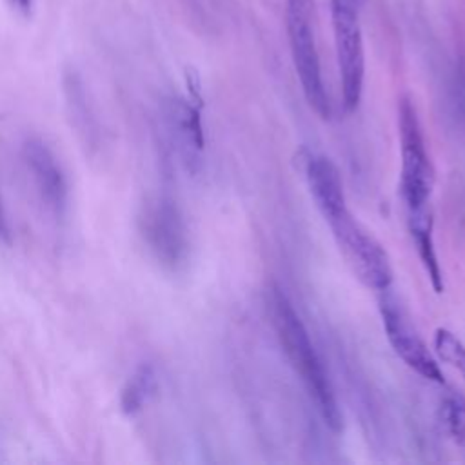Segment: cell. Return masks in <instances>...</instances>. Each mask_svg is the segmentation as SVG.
<instances>
[{
  "label": "cell",
  "mask_w": 465,
  "mask_h": 465,
  "mask_svg": "<svg viewBox=\"0 0 465 465\" xmlns=\"http://www.w3.org/2000/svg\"><path fill=\"white\" fill-rule=\"evenodd\" d=\"M267 305L271 323L274 327L276 338L287 354L292 369L300 374L309 396L312 398L322 420L332 432L341 430V411L331 385V380L325 372V367L309 338V332L294 311L291 300L278 285L267 289Z\"/></svg>",
  "instance_id": "cell-1"
},
{
  "label": "cell",
  "mask_w": 465,
  "mask_h": 465,
  "mask_svg": "<svg viewBox=\"0 0 465 465\" xmlns=\"http://www.w3.org/2000/svg\"><path fill=\"white\" fill-rule=\"evenodd\" d=\"M398 136L401 149L400 193L409 211L425 209L434 189V165L427 151L425 134L411 96L398 100Z\"/></svg>",
  "instance_id": "cell-2"
},
{
  "label": "cell",
  "mask_w": 465,
  "mask_h": 465,
  "mask_svg": "<svg viewBox=\"0 0 465 465\" xmlns=\"http://www.w3.org/2000/svg\"><path fill=\"white\" fill-rule=\"evenodd\" d=\"M325 222L354 276L372 291H387L392 283V267L383 245L352 216L349 207Z\"/></svg>",
  "instance_id": "cell-3"
},
{
  "label": "cell",
  "mask_w": 465,
  "mask_h": 465,
  "mask_svg": "<svg viewBox=\"0 0 465 465\" xmlns=\"http://www.w3.org/2000/svg\"><path fill=\"white\" fill-rule=\"evenodd\" d=\"M138 231L153 258L169 271H178L189 258V231L178 203L165 194L151 196L138 214Z\"/></svg>",
  "instance_id": "cell-4"
},
{
  "label": "cell",
  "mask_w": 465,
  "mask_h": 465,
  "mask_svg": "<svg viewBox=\"0 0 465 465\" xmlns=\"http://www.w3.org/2000/svg\"><path fill=\"white\" fill-rule=\"evenodd\" d=\"M358 5L360 0H331L341 104L347 113L358 109L365 78V53Z\"/></svg>",
  "instance_id": "cell-5"
},
{
  "label": "cell",
  "mask_w": 465,
  "mask_h": 465,
  "mask_svg": "<svg viewBox=\"0 0 465 465\" xmlns=\"http://www.w3.org/2000/svg\"><path fill=\"white\" fill-rule=\"evenodd\" d=\"M287 35L289 47L294 64L296 76L300 80L303 96L309 107L323 120L331 116L329 96L322 78V65L316 49L314 33L311 27V16L287 13Z\"/></svg>",
  "instance_id": "cell-6"
},
{
  "label": "cell",
  "mask_w": 465,
  "mask_h": 465,
  "mask_svg": "<svg viewBox=\"0 0 465 465\" xmlns=\"http://www.w3.org/2000/svg\"><path fill=\"white\" fill-rule=\"evenodd\" d=\"M387 291H383V298L380 300V314L391 347L394 349L398 358H401L403 363L418 372L421 378L434 383H443V372L432 352L429 351L418 331L412 327L398 300L387 294Z\"/></svg>",
  "instance_id": "cell-7"
},
{
  "label": "cell",
  "mask_w": 465,
  "mask_h": 465,
  "mask_svg": "<svg viewBox=\"0 0 465 465\" xmlns=\"http://www.w3.org/2000/svg\"><path fill=\"white\" fill-rule=\"evenodd\" d=\"M22 160L42 205L54 218H62L67 211L69 191L64 171L53 151L44 140L27 138L22 145Z\"/></svg>",
  "instance_id": "cell-8"
},
{
  "label": "cell",
  "mask_w": 465,
  "mask_h": 465,
  "mask_svg": "<svg viewBox=\"0 0 465 465\" xmlns=\"http://www.w3.org/2000/svg\"><path fill=\"white\" fill-rule=\"evenodd\" d=\"M202 107L203 102L185 98H171L165 104V122L167 131L176 145L180 156L187 169H194L200 153L203 151V125H202Z\"/></svg>",
  "instance_id": "cell-9"
},
{
  "label": "cell",
  "mask_w": 465,
  "mask_h": 465,
  "mask_svg": "<svg viewBox=\"0 0 465 465\" xmlns=\"http://www.w3.org/2000/svg\"><path fill=\"white\" fill-rule=\"evenodd\" d=\"M305 178L311 196L325 220L347 207L341 174L329 156L311 154L305 163Z\"/></svg>",
  "instance_id": "cell-10"
},
{
  "label": "cell",
  "mask_w": 465,
  "mask_h": 465,
  "mask_svg": "<svg viewBox=\"0 0 465 465\" xmlns=\"http://www.w3.org/2000/svg\"><path fill=\"white\" fill-rule=\"evenodd\" d=\"M407 220H409V231L416 247V252L420 256V262L423 263V269L430 280V285L434 289V292H443V274H441V267L438 262V254H436V245H434V234H432V216L430 213L425 209L420 211H409L407 213Z\"/></svg>",
  "instance_id": "cell-11"
},
{
  "label": "cell",
  "mask_w": 465,
  "mask_h": 465,
  "mask_svg": "<svg viewBox=\"0 0 465 465\" xmlns=\"http://www.w3.org/2000/svg\"><path fill=\"white\" fill-rule=\"evenodd\" d=\"M158 391L156 371L151 363H142L125 381L120 394V409L127 416H134L145 409Z\"/></svg>",
  "instance_id": "cell-12"
},
{
  "label": "cell",
  "mask_w": 465,
  "mask_h": 465,
  "mask_svg": "<svg viewBox=\"0 0 465 465\" xmlns=\"http://www.w3.org/2000/svg\"><path fill=\"white\" fill-rule=\"evenodd\" d=\"M434 352L436 356L447 363L449 367L456 369L460 374L465 376V345L463 341L449 329L438 327L434 331Z\"/></svg>",
  "instance_id": "cell-13"
},
{
  "label": "cell",
  "mask_w": 465,
  "mask_h": 465,
  "mask_svg": "<svg viewBox=\"0 0 465 465\" xmlns=\"http://www.w3.org/2000/svg\"><path fill=\"white\" fill-rule=\"evenodd\" d=\"M441 420L450 440L465 449V396L452 392L441 403Z\"/></svg>",
  "instance_id": "cell-14"
},
{
  "label": "cell",
  "mask_w": 465,
  "mask_h": 465,
  "mask_svg": "<svg viewBox=\"0 0 465 465\" xmlns=\"http://www.w3.org/2000/svg\"><path fill=\"white\" fill-rule=\"evenodd\" d=\"M287 2V13L305 15L311 16L312 13V0H285Z\"/></svg>",
  "instance_id": "cell-15"
},
{
  "label": "cell",
  "mask_w": 465,
  "mask_h": 465,
  "mask_svg": "<svg viewBox=\"0 0 465 465\" xmlns=\"http://www.w3.org/2000/svg\"><path fill=\"white\" fill-rule=\"evenodd\" d=\"M11 2V5L15 7V9H18L20 13H24V15H29V11H31V7H33V0H9Z\"/></svg>",
  "instance_id": "cell-16"
},
{
  "label": "cell",
  "mask_w": 465,
  "mask_h": 465,
  "mask_svg": "<svg viewBox=\"0 0 465 465\" xmlns=\"http://www.w3.org/2000/svg\"><path fill=\"white\" fill-rule=\"evenodd\" d=\"M0 234H5V225H4V218H2V211H0Z\"/></svg>",
  "instance_id": "cell-17"
},
{
  "label": "cell",
  "mask_w": 465,
  "mask_h": 465,
  "mask_svg": "<svg viewBox=\"0 0 465 465\" xmlns=\"http://www.w3.org/2000/svg\"><path fill=\"white\" fill-rule=\"evenodd\" d=\"M360 2H361V0H360Z\"/></svg>",
  "instance_id": "cell-18"
}]
</instances>
